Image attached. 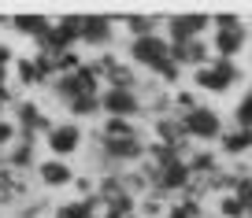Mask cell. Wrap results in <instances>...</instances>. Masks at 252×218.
Returning <instances> with one entry per match:
<instances>
[{"instance_id":"3957f363","label":"cell","mask_w":252,"mask_h":218,"mask_svg":"<svg viewBox=\"0 0 252 218\" xmlns=\"http://www.w3.org/2000/svg\"><path fill=\"white\" fill-rule=\"evenodd\" d=\"M11 118H15V126H19V137L41 140V137H48V133L56 130V122L41 111L37 100H15L11 104Z\"/></svg>"},{"instance_id":"8992f818","label":"cell","mask_w":252,"mask_h":218,"mask_svg":"<svg viewBox=\"0 0 252 218\" xmlns=\"http://www.w3.org/2000/svg\"><path fill=\"white\" fill-rule=\"evenodd\" d=\"M145 111V100L137 89H104L100 93V115L104 118H137Z\"/></svg>"},{"instance_id":"cb8c5ba5","label":"cell","mask_w":252,"mask_h":218,"mask_svg":"<svg viewBox=\"0 0 252 218\" xmlns=\"http://www.w3.org/2000/svg\"><path fill=\"white\" fill-rule=\"evenodd\" d=\"M234 126H237V130H252V82H249V89L241 93L237 108H234Z\"/></svg>"},{"instance_id":"e0dca14e","label":"cell","mask_w":252,"mask_h":218,"mask_svg":"<svg viewBox=\"0 0 252 218\" xmlns=\"http://www.w3.org/2000/svg\"><path fill=\"white\" fill-rule=\"evenodd\" d=\"M119 23L126 26L130 41H134V37H152V33H163V19H159V15H123Z\"/></svg>"},{"instance_id":"2e32d148","label":"cell","mask_w":252,"mask_h":218,"mask_svg":"<svg viewBox=\"0 0 252 218\" xmlns=\"http://www.w3.org/2000/svg\"><path fill=\"white\" fill-rule=\"evenodd\" d=\"M219 152L226 159H237V156H245V152H252V130H226L219 137Z\"/></svg>"},{"instance_id":"603a6c76","label":"cell","mask_w":252,"mask_h":218,"mask_svg":"<svg viewBox=\"0 0 252 218\" xmlns=\"http://www.w3.org/2000/svg\"><path fill=\"white\" fill-rule=\"evenodd\" d=\"M249 211H245V203L237 200L234 192H226V196H219L215 200V218H245Z\"/></svg>"},{"instance_id":"30bf717a","label":"cell","mask_w":252,"mask_h":218,"mask_svg":"<svg viewBox=\"0 0 252 218\" xmlns=\"http://www.w3.org/2000/svg\"><path fill=\"white\" fill-rule=\"evenodd\" d=\"M212 48L219 59H237L249 48V26L234 23V26H222V30H212Z\"/></svg>"},{"instance_id":"4fadbf2b","label":"cell","mask_w":252,"mask_h":218,"mask_svg":"<svg viewBox=\"0 0 252 218\" xmlns=\"http://www.w3.org/2000/svg\"><path fill=\"white\" fill-rule=\"evenodd\" d=\"M52 23H56V19H45V15H11V19H0V26H8V30L23 33V37H30V41L45 37V33L52 30Z\"/></svg>"},{"instance_id":"7402d4cb","label":"cell","mask_w":252,"mask_h":218,"mask_svg":"<svg viewBox=\"0 0 252 218\" xmlns=\"http://www.w3.org/2000/svg\"><path fill=\"white\" fill-rule=\"evenodd\" d=\"M149 74L159 82V85H178V82H182V74H186V67H178L174 59H163V63H156V67H152Z\"/></svg>"},{"instance_id":"8fae6325","label":"cell","mask_w":252,"mask_h":218,"mask_svg":"<svg viewBox=\"0 0 252 218\" xmlns=\"http://www.w3.org/2000/svg\"><path fill=\"white\" fill-rule=\"evenodd\" d=\"M33 174H37L41 189H67V185H74V170H71L67 159H41Z\"/></svg>"},{"instance_id":"d6986e66","label":"cell","mask_w":252,"mask_h":218,"mask_svg":"<svg viewBox=\"0 0 252 218\" xmlns=\"http://www.w3.org/2000/svg\"><path fill=\"white\" fill-rule=\"evenodd\" d=\"M137 122L134 118H100V130H96V137H111V140H119V137H137Z\"/></svg>"},{"instance_id":"7a4b0ae2","label":"cell","mask_w":252,"mask_h":218,"mask_svg":"<svg viewBox=\"0 0 252 218\" xmlns=\"http://www.w3.org/2000/svg\"><path fill=\"white\" fill-rule=\"evenodd\" d=\"M182 118V130H186L189 140H200V144H219V137L226 133L222 126V115L208 104H200L197 111H189V115H178Z\"/></svg>"},{"instance_id":"ba28073f","label":"cell","mask_w":252,"mask_h":218,"mask_svg":"<svg viewBox=\"0 0 252 218\" xmlns=\"http://www.w3.org/2000/svg\"><path fill=\"white\" fill-rule=\"evenodd\" d=\"M82 140H86V130L67 118V122H56V130L45 137V148L52 152V159H71L82 148Z\"/></svg>"},{"instance_id":"ac0fdd59","label":"cell","mask_w":252,"mask_h":218,"mask_svg":"<svg viewBox=\"0 0 252 218\" xmlns=\"http://www.w3.org/2000/svg\"><path fill=\"white\" fill-rule=\"evenodd\" d=\"M104 89H141V78L137 70H130V63H115L104 78Z\"/></svg>"},{"instance_id":"9a60e30c","label":"cell","mask_w":252,"mask_h":218,"mask_svg":"<svg viewBox=\"0 0 252 218\" xmlns=\"http://www.w3.org/2000/svg\"><path fill=\"white\" fill-rule=\"evenodd\" d=\"M100 211H104V203L96 200V196H89V200H67V203H60V207L52 211V218H100Z\"/></svg>"},{"instance_id":"7c38bea8","label":"cell","mask_w":252,"mask_h":218,"mask_svg":"<svg viewBox=\"0 0 252 218\" xmlns=\"http://www.w3.org/2000/svg\"><path fill=\"white\" fill-rule=\"evenodd\" d=\"M33 152H37V140H33V137H19L15 144L0 156V163L11 166L15 174H19V170H37V163H33L37 156H33Z\"/></svg>"},{"instance_id":"f546056e","label":"cell","mask_w":252,"mask_h":218,"mask_svg":"<svg viewBox=\"0 0 252 218\" xmlns=\"http://www.w3.org/2000/svg\"><path fill=\"white\" fill-rule=\"evenodd\" d=\"M8 78H11V74H8V67H0V85H8Z\"/></svg>"},{"instance_id":"d6a6232c","label":"cell","mask_w":252,"mask_h":218,"mask_svg":"<svg viewBox=\"0 0 252 218\" xmlns=\"http://www.w3.org/2000/svg\"><path fill=\"white\" fill-rule=\"evenodd\" d=\"M245 218H252V211H249V215H245Z\"/></svg>"},{"instance_id":"5b68a950","label":"cell","mask_w":252,"mask_h":218,"mask_svg":"<svg viewBox=\"0 0 252 218\" xmlns=\"http://www.w3.org/2000/svg\"><path fill=\"white\" fill-rule=\"evenodd\" d=\"M212 30V15H200V11H189V15H167L163 19V37L171 45H186V41H200Z\"/></svg>"},{"instance_id":"484cf974","label":"cell","mask_w":252,"mask_h":218,"mask_svg":"<svg viewBox=\"0 0 252 218\" xmlns=\"http://www.w3.org/2000/svg\"><path fill=\"white\" fill-rule=\"evenodd\" d=\"M197 108H200L197 89H178L174 93V115H189V111H197Z\"/></svg>"},{"instance_id":"d4e9b609","label":"cell","mask_w":252,"mask_h":218,"mask_svg":"<svg viewBox=\"0 0 252 218\" xmlns=\"http://www.w3.org/2000/svg\"><path fill=\"white\" fill-rule=\"evenodd\" d=\"M167 207H171V203L159 200V196H152V192L145 196V200H137V215H141V218H163Z\"/></svg>"},{"instance_id":"9c48e42d","label":"cell","mask_w":252,"mask_h":218,"mask_svg":"<svg viewBox=\"0 0 252 218\" xmlns=\"http://www.w3.org/2000/svg\"><path fill=\"white\" fill-rule=\"evenodd\" d=\"M171 59L193 74V70L212 67L215 63V48H212V41H204V37L200 41H186V45H171Z\"/></svg>"},{"instance_id":"ffe728a7","label":"cell","mask_w":252,"mask_h":218,"mask_svg":"<svg viewBox=\"0 0 252 218\" xmlns=\"http://www.w3.org/2000/svg\"><path fill=\"white\" fill-rule=\"evenodd\" d=\"M15 82L19 85H45V78L37 74V67H33V55H19L15 59Z\"/></svg>"},{"instance_id":"f1b7e54d","label":"cell","mask_w":252,"mask_h":218,"mask_svg":"<svg viewBox=\"0 0 252 218\" xmlns=\"http://www.w3.org/2000/svg\"><path fill=\"white\" fill-rule=\"evenodd\" d=\"M15 59H19V55L11 52V45H8V41H0V67H11Z\"/></svg>"},{"instance_id":"44dd1931","label":"cell","mask_w":252,"mask_h":218,"mask_svg":"<svg viewBox=\"0 0 252 218\" xmlns=\"http://www.w3.org/2000/svg\"><path fill=\"white\" fill-rule=\"evenodd\" d=\"M67 115H71V122H82V118L100 115V96H78L74 104H67Z\"/></svg>"},{"instance_id":"5bb4252c","label":"cell","mask_w":252,"mask_h":218,"mask_svg":"<svg viewBox=\"0 0 252 218\" xmlns=\"http://www.w3.org/2000/svg\"><path fill=\"white\" fill-rule=\"evenodd\" d=\"M186 163H189V174H193V181H208V178H215V174L222 170V159H219V152H212V148H200V152H193V156H189Z\"/></svg>"},{"instance_id":"83f0119b","label":"cell","mask_w":252,"mask_h":218,"mask_svg":"<svg viewBox=\"0 0 252 218\" xmlns=\"http://www.w3.org/2000/svg\"><path fill=\"white\" fill-rule=\"evenodd\" d=\"M234 196H237V200L245 203V211H252V174H249V178H241V181H237Z\"/></svg>"},{"instance_id":"1f68e13d","label":"cell","mask_w":252,"mask_h":218,"mask_svg":"<svg viewBox=\"0 0 252 218\" xmlns=\"http://www.w3.org/2000/svg\"><path fill=\"white\" fill-rule=\"evenodd\" d=\"M249 67H252V52H249Z\"/></svg>"},{"instance_id":"277c9868","label":"cell","mask_w":252,"mask_h":218,"mask_svg":"<svg viewBox=\"0 0 252 218\" xmlns=\"http://www.w3.org/2000/svg\"><path fill=\"white\" fill-rule=\"evenodd\" d=\"M163 59H171V41H167L163 33H152V37H134V41H126V63L152 70L156 63H163Z\"/></svg>"},{"instance_id":"52a82bcc","label":"cell","mask_w":252,"mask_h":218,"mask_svg":"<svg viewBox=\"0 0 252 218\" xmlns=\"http://www.w3.org/2000/svg\"><path fill=\"white\" fill-rule=\"evenodd\" d=\"M115 15H82V45L96 48V52H111L115 45Z\"/></svg>"},{"instance_id":"6da1fadb","label":"cell","mask_w":252,"mask_h":218,"mask_svg":"<svg viewBox=\"0 0 252 218\" xmlns=\"http://www.w3.org/2000/svg\"><path fill=\"white\" fill-rule=\"evenodd\" d=\"M241 63L237 59H219L215 55V63L212 67H200V70H193L189 78H193V89L197 93H215V96H222V93H230V89L241 82Z\"/></svg>"},{"instance_id":"4dcf8cb0","label":"cell","mask_w":252,"mask_h":218,"mask_svg":"<svg viewBox=\"0 0 252 218\" xmlns=\"http://www.w3.org/2000/svg\"><path fill=\"white\" fill-rule=\"evenodd\" d=\"M100 218H123V215H115V211H100Z\"/></svg>"},{"instance_id":"4316f807","label":"cell","mask_w":252,"mask_h":218,"mask_svg":"<svg viewBox=\"0 0 252 218\" xmlns=\"http://www.w3.org/2000/svg\"><path fill=\"white\" fill-rule=\"evenodd\" d=\"M19 140V126H15V118H0V156L11 148Z\"/></svg>"}]
</instances>
